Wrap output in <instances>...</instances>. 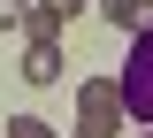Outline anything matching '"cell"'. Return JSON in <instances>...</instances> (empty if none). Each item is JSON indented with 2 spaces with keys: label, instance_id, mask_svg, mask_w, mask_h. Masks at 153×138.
<instances>
[{
  "label": "cell",
  "instance_id": "8",
  "mask_svg": "<svg viewBox=\"0 0 153 138\" xmlns=\"http://www.w3.org/2000/svg\"><path fill=\"white\" fill-rule=\"evenodd\" d=\"M146 138H153V131H146Z\"/></svg>",
  "mask_w": 153,
  "mask_h": 138
},
{
  "label": "cell",
  "instance_id": "5",
  "mask_svg": "<svg viewBox=\"0 0 153 138\" xmlns=\"http://www.w3.org/2000/svg\"><path fill=\"white\" fill-rule=\"evenodd\" d=\"M8 138H54V123H38V115H16V123H8Z\"/></svg>",
  "mask_w": 153,
  "mask_h": 138
},
{
  "label": "cell",
  "instance_id": "4",
  "mask_svg": "<svg viewBox=\"0 0 153 138\" xmlns=\"http://www.w3.org/2000/svg\"><path fill=\"white\" fill-rule=\"evenodd\" d=\"M23 84H61V46H23Z\"/></svg>",
  "mask_w": 153,
  "mask_h": 138
},
{
  "label": "cell",
  "instance_id": "6",
  "mask_svg": "<svg viewBox=\"0 0 153 138\" xmlns=\"http://www.w3.org/2000/svg\"><path fill=\"white\" fill-rule=\"evenodd\" d=\"M23 16H31V0H0V31H23Z\"/></svg>",
  "mask_w": 153,
  "mask_h": 138
},
{
  "label": "cell",
  "instance_id": "3",
  "mask_svg": "<svg viewBox=\"0 0 153 138\" xmlns=\"http://www.w3.org/2000/svg\"><path fill=\"white\" fill-rule=\"evenodd\" d=\"M100 16H107L115 31H130V39H138V31H153V0H100Z\"/></svg>",
  "mask_w": 153,
  "mask_h": 138
},
{
  "label": "cell",
  "instance_id": "1",
  "mask_svg": "<svg viewBox=\"0 0 153 138\" xmlns=\"http://www.w3.org/2000/svg\"><path fill=\"white\" fill-rule=\"evenodd\" d=\"M76 138H123V84L115 77L76 84Z\"/></svg>",
  "mask_w": 153,
  "mask_h": 138
},
{
  "label": "cell",
  "instance_id": "2",
  "mask_svg": "<svg viewBox=\"0 0 153 138\" xmlns=\"http://www.w3.org/2000/svg\"><path fill=\"white\" fill-rule=\"evenodd\" d=\"M115 84H123V115L153 131V31H138V39H130V54H123V77H115Z\"/></svg>",
  "mask_w": 153,
  "mask_h": 138
},
{
  "label": "cell",
  "instance_id": "7",
  "mask_svg": "<svg viewBox=\"0 0 153 138\" xmlns=\"http://www.w3.org/2000/svg\"><path fill=\"white\" fill-rule=\"evenodd\" d=\"M31 8H46L54 23H69V16H84V0H31Z\"/></svg>",
  "mask_w": 153,
  "mask_h": 138
}]
</instances>
